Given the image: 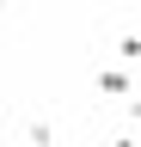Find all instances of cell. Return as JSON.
Listing matches in <instances>:
<instances>
[{
    "mask_svg": "<svg viewBox=\"0 0 141 147\" xmlns=\"http://www.w3.org/2000/svg\"><path fill=\"white\" fill-rule=\"evenodd\" d=\"M92 86L104 92V98H129V92H135V74H129V67H98Z\"/></svg>",
    "mask_w": 141,
    "mask_h": 147,
    "instance_id": "1",
    "label": "cell"
},
{
    "mask_svg": "<svg viewBox=\"0 0 141 147\" xmlns=\"http://www.w3.org/2000/svg\"><path fill=\"white\" fill-rule=\"evenodd\" d=\"M135 55H141V37H135V31H123V37H117V61H123V67H129V61H135Z\"/></svg>",
    "mask_w": 141,
    "mask_h": 147,
    "instance_id": "2",
    "label": "cell"
},
{
    "mask_svg": "<svg viewBox=\"0 0 141 147\" xmlns=\"http://www.w3.org/2000/svg\"><path fill=\"white\" fill-rule=\"evenodd\" d=\"M111 147H135V135H117V141H111Z\"/></svg>",
    "mask_w": 141,
    "mask_h": 147,
    "instance_id": "3",
    "label": "cell"
}]
</instances>
